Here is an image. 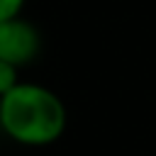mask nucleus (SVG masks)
Wrapping results in <instances>:
<instances>
[{
    "mask_svg": "<svg viewBox=\"0 0 156 156\" xmlns=\"http://www.w3.org/2000/svg\"><path fill=\"white\" fill-rule=\"evenodd\" d=\"M68 127L61 95L41 83L20 80L0 98V132L20 146L41 149L56 144Z\"/></svg>",
    "mask_w": 156,
    "mask_h": 156,
    "instance_id": "obj_1",
    "label": "nucleus"
},
{
    "mask_svg": "<svg viewBox=\"0 0 156 156\" xmlns=\"http://www.w3.org/2000/svg\"><path fill=\"white\" fill-rule=\"evenodd\" d=\"M24 5H27V0H0V22L22 15Z\"/></svg>",
    "mask_w": 156,
    "mask_h": 156,
    "instance_id": "obj_4",
    "label": "nucleus"
},
{
    "mask_svg": "<svg viewBox=\"0 0 156 156\" xmlns=\"http://www.w3.org/2000/svg\"><path fill=\"white\" fill-rule=\"evenodd\" d=\"M20 80H22L20 68H17V66H12V63L0 61V98H2V95H7V93H10Z\"/></svg>",
    "mask_w": 156,
    "mask_h": 156,
    "instance_id": "obj_3",
    "label": "nucleus"
},
{
    "mask_svg": "<svg viewBox=\"0 0 156 156\" xmlns=\"http://www.w3.org/2000/svg\"><path fill=\"white\" fill-rule=\"evenodd\" d=\"M41 51V32L24 15L0 22V61L17 66L20 71L29 66Z\"/></svg>",
    "mask_w": 156,
    "mask_h": 156,
    "instance_id": "obj_2",
    "label": "nucleus"
}]
</instances>
